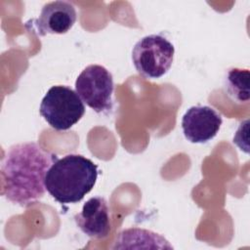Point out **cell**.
Listing matches in <instances>:
<instances>
[{
  "mask_svg": "<svg viewBox=\"0 0 250 250\" xmlns=\"http://www.w3.org/2000/svg\"><path fill=\"white\" fill-rule=\"evenodd\" d=\"M58 159L34 142L12 146L1 161V194L22 207L37 202L46 191V174Z\"/></svg>",
  "mask_w": 250,
  "mask_h": 250,
  "instance_id": "cell-1",
  "label": "cell"
},
{
  "mask_svg": "<svg viewBox=\"0 0 250 250\" xmlns=\"http://www.w3.org/2000/svg\"><path fill=\"white\" fill-rule=\"evenodd\" d=\"M98 174V166L91 159L80 154H67L48 170L46 190L62 204L77 203L92 190Z\"/></svg>",
  "mask_w": 250,
  "mask_h": 250,
  "instance_id": "cell-2",
  "label": "cell"
},
{
  "mask_svg": "<svg viewBox=\"0 0 250 250\" xmlns=\"http://www.w3.org/2000/svg\"><path fill=\"white\" fill-rule=\"evenodd\" d=\"M39 112L52 128L65 131L82 118L85 105L76 91L68 86L57 85L43 97Z\"/></svg>",
  "mask_w": 250,
  "mask_h": 250,
  "instance_id": "cell-3",
  "label": "cell"
},
{
  "mask_svg": "<svg viewBox=\"0 0 250 250\" xmlns=\"http://www.w3.org/2000/svg\"><path fill=\"white\" fill-rule=\"evenodd\" d=\"M174 54V45L166 37L150 34L135 44L132 50V62L142 76L159 78L170 69Z\"/></svg>",
  "mask_w": 250,
  "mask_h": 250,
  "instance_id": "cell-4",
  "label": "cell"
},
{
  "mask_svg": "<svg viewBox=\"0 0 250 250\" xmlns=\"http://www.w3.org/2000/svg\"><path fill=\"white\" fill-rule=\"evenodd\" d=\"M113 77L103 65L90 64L78 75L75 91L89 107L96 112H108L113 105Z\"/></svg>",
  "mask_w": 250,
  "mask_h": 250,
  "instance_id": "cell-5",
  "label": "cell"
},
{
  "mask_svg": "<svg viewBox=\"0 0 250 250\" xmlns=\"http://www.w3.org/2000/svg\"><path fill=\"white\" fill-rule=\"evenodd\" d=\"M222 123V116L214 108L196 105L189 107L184 114L182 129L188 141L193 144H203L217 135Z\"/></svg>",
  "mask_w": 250,
  "mask_h": 250,
  "instance_id": "cell-6",
  "label": "cell"
},
{
  "mask_svg": "<svg viewBox=\"0 0 250 250\" xmlns=\"http://www.w3.org/2000/svg\"><path fill=\"white\" fill-rule=\"evenodd\" d=\"M76 10L68 1L46 3L38 19L33 21V29L40 36L66 33L75 23Z\"/></svg>",
  "mask_w": 250,
  "mask_h": 250,
  "instance_id": "cell-7",
  "label": "cell"
},
{
  "mask_svg": "<svg viewBox=\"0 0 250 250\" xmlns=\"http://www.w3.org/2000/svg\"><path fill=\"white\" fill-rule=\"evenodd\" d=\"M77 227L91 238H104L111 229L109 207L105 198L95 196L88 199L81 212L74 216Z\"/></svg>",
  "mask_w": 250,
  "mask_h": 250,
  "instance_id": "cell-8",
  "label": "cell"
},
{
  "mask_svg": "<svg viewBox=\"0 0 250 250\" xmlns=\"http://www.w3.org/2000/svg\"><path fill=\"white\" fill-rule=\"evenodd\" d=\"M250 72L248 69L230 68L226 73L224 88L227 95L238 104L247 103L250 99L249 92Z\"/></svg>",
  "mask_w": 250,
  "mask_h": 250,
  "instance_id": "cell-9",
  "label": "cell"
}]
</instances>
